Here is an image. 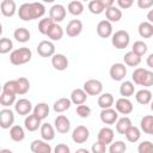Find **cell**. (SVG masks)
Segmentation results:
<instances>
[{"mask_svg":"<svg viewBox=\"0 0 153 153\" xmlns=\"http://www.w3.org/2000/svg\"><path fill=\"white\" fill-rule=\"evenodd\" d=\"M45 13V7L42 2H24L19 6L18 17L24 22L42 18Z\"/></svg>","mask_w":153,"mask_h":153,"instance_id":"cell-1","label":"cell"},{"mask_svg":"<svg viewBox=\"0 0 153 153\" xmlns=\"http://www.w3.org/2000/svg\"><path fill=\"white\" fill-rule=\"evenodd\" d=\"M32 57V51L27 47H22L12 50L10 54V62L14 66H20L27 63Z\"/></svg>","mask_w":153,"mask_h":153,"instance_id":"cell-2","label":"cell"},{"mask_svg":"<svg viewBox=\"0 0 153 153\" xmlns=\"http://www.w3.org/2000/svg\"><path fill=\"white\" fill-rule=\"evenodd\" d=\"M130 36L126 30H117L111 36V43L116 49H124L129 45Z\"/></svg>","mask_w":153,"mask_h":153,"instance_id":"cell-3","label":"cell"},{"mask_svg":"<svg viewBox=\"0 0 153 153\" xmlns=\"http://www.w3.org/2000/svg\"><path fill=\"white\" fill-rule=\"evenodd\" d=\"M82 88L88 96H99L103 91V84L98 79H88L84 82Z\"/></svg>","mask_w":153,"mask_h":153,"instance_id":"cell-4","label":"cell"},{"mask_svg":"<svg viewBox=\"0 0 153 153\" xmlns=\"http://www.w3.org/2000/svg\"><path fill=\"white\" fill-rule=\"evenodd\" d=\"M14 114L11 109L4 108L0 111V127L2 129H11L14 124Z\"/></svg>","mask_w":153,"mask_h":153,"instance_id":"cell-5","label":"cell"},{"mask_svg":"<svg viewBox=\"0 0 153 153\" xmlns=\"http://www.w3.org/2000/svg\"><path fill=\"white\" fill-rule=\"evenodd\" d=\"M90 137V130L85 126H78L72 131V140L75 143H84Z\"/></svg>","mask_w":153,"mask_h":153,"instance_id":"cell-6","label":"cell"},{"mask_svg":"<svg viewBox=\"0 0 153 153\" xmlns=\"http://www.w3.org/2000/svg\"><path fill=\"white\" fill-rule=\"evenodd\" d=\"M37 53L42 57H53L55 55V45L51 41H41L37 44Z\"/></svg>","mask_w":153,"mask_h":153,"instance_id":"cell-7","label":"cell"},{"mask_svg":"<svg viewBox=\"0 0 153 153\" xmlns=\"http://www.w3.org/2000/svg\"><path fill=\"white\" fill-rule=\"evenodd\" d=\"M110 76L112 80L115 81H122L124 79V76L127 75V67L124 63L121 62H116L110 67Z\"/></svg>","mask_w":153,"mask_h":153,"instance_id":"cell-8","label":"cell"},{"mask_svg":"<svg viewBox=\"0 0 153 153\" xmlns=\"http://www.w3.org/2000/svg\"><path fill=\"white\" fill-rule=\"evenodd\" d=\"M66 8H65V6L63 5H61V4H55V5H53L51 7H50V10H49V17L53 19V22L54 23H56V24H59V23H61L65 18H66Z\"/></svg>","mask_w":153,"mask_h":153,"instance_id":"cell-9","label":"cell"},{"mask_svg":"<svg viewBox=\"0 0 153 153\" xmlns=\"http://www.w3.org/2000/svg\"><path fill=\"white\" fill-rule=\"evenodd\" d=\"M115 109L118 114L121 115H129L130 112H133L134 110V106H133V103L129 100V98H118L115 103Z\"/></svg>","mask_w":153,"mask_h":153,"instance_id":"cell-10","label":"cell"},{"mask_svg":"<svg viewBox=\"0 0 153 153\" xmlns=\"http://www.w3.org/2000/svg\"><path fill=\"white\" fill-rule=\"evenodd\" d=\"M54 127L57 133L60 134H67L71 129V121L65 115H59L54 120Z\"/></svg>","mask_w":153,"mask_h":153,"instance_id":"cell-11","label":"cell"},{"mask_svg":"<svg viewBox=\"0 0 153 153\" xmlns=\"http://www.w3.org/2000/svg\"><path fill=\"white\" fill-rule=\"evenodd\" d=\"M14 110H16V112H17L18 115H20V116H27V115H30V112L33 110V108H32V104H31V102H30L29 99H26V98H20V99H18V100L16 102V104H14Z\"/></svg>","mask_w":153,"mask_h":153,"instance_id":"cell-12","label":"cell"},{"mask_svg":"<svg viewBox=\"0 0 153 153\" xmlns=\"http://www.w3.org/2000/svg\"><path fill=\"white\" fill-rule=\"evenodd\" d=\"M99 117H100V121L104 123V124H116L117 120H118V112L112 109V108H109V109H103L99 114Z\"/></svg>","mask_w":153,"mask_h":153,"instance_id":"cell-13","label":"cell"},{"mask_svg":"<svg viewBox=\"0 0 153 153\" xmlns=\"http://www.w3.org/2000/svg\"><path fill=\"white\" fill-rule=\"evenodd\" d=\"M97 35L102 38H108L110 36H112L114 33V27H112V23H110L109 20L104 19V20H100L98 24H97Z\"/></svg>","mask_w":153,"mask_h":153,"instance_id":"cell-14","label":"cell"},{"mask_svg":"<svg viewBox=\"0 0 153 153\" xmlns=\"http://www.w3.org/2000/svg\"><path fill=\"white\" fill-rule=\"evenodd\" d=\"M114 136H115L114 129H111L110 127H103L98 131L97 141H99L104 145H110L114 142Z\"/></svg>","mask_w":153,"mask_h":153,"instance_id":"cell-15","label":"cell"},{"mask_svg":"<svg viewBox=\"0 0 153 153\" xmlns=\"http://www.w3.org/2000/svg\"><path fill=\"white\" fill-rule=\"evenodd\" d=\"M81 31H82V23L79 19H72L71 22H68L65 30L68 37H76L81 33Z\"/></svg>","mask_w":153,"mask_h":153,"instance_id":"cell-16","label":"cell"},{"mask_svg":"<svg viewBox=\"0 0 153 153\" xmlns=\"http://www.w3.org/2000/svg\"><path fill=\"white\" fill-rule=\"evenodd\" d=\"M0 11H1L2 16H5V17H13L18 12L16 1H13V0H2L1 4H0Z\"/></svg>","mask_w":153,"mask_h":153,"instance_id":"cell-17","label":"cell"},{"mask_svg":"<svg viewBox=\"0 0 153 153\" xmlns=\"http://www.w3.org/2000/svg\"><path fill=\"white\" fill-rule=\"evenodd\" d=\"M30 149L32 153H51V146L44 140H33Z\"/></svg>","mask_w":153,"mask_h":153,"instance_id":"cell-18","label":"cell"},{"mask_svg":"<svg viewBox=\"0 0 153 153\" xmlns=\"http://www.w3.org/2000/svg\"><path fill=\"white\" fill-rule=\"evenodd\" d=\"M51 65L56 71H65L68 67V59L63 54H55L51 57Z\"/></svg>","mask_w":153,"mask_h":153,"instance_id":"cell-19","label":"cell"},{"mask_svg":"<svg viewBox=\"0 0 153 153\" xmlns=\"http://www.w3.org/2000/svg\"><path fill=\"white\" fill-rule=\"evenodd\" d=\"M88 94L84 91V88H74L71 92V100L75 105H81L87 100Z\"/></svg>","mask_w":153,"mask_h":153,"instance_id":"cell-20","label":"cell"},{"mask_svg":"<svg viewBox=\"0 0 153 153\" xmlns=\"http://www.w3.org/2000/svg\"><path fill=\"white\" fill-rule=\"evenodd\" d=\"M135 99L141 105L151 104V102L153 99V94L148 88H141L135 93Z\"/></svg>","mask_w":153,"mask_h":153,"instance_id":"cell-21","label":"cell"},{"mask_svg":"<svg viewBox=\"0 0 153 153\" xmlns=\"http://www.w3.org/2000/svg\"><path fill=\"white\" fill-rule=\"evenodd\" d=\"M41 122L42 121L39 118H37L33 114L32 115H27L25 117V120H24V127L29 131H36L38 128H41V126H42Z\"/></svg>","mask_w":153,"mask_h":153,"instance_id":"cell-22","label":"cell"},{"mask_svg":"<svg viewBox=\"0 0 153 153\" xmlns=\"http://www.w3.org/2000/svg\"><path fill=\"white\" fill-rule=\"evenodd\" d=\"M55 127H53L50 123H42L39 131H41V136L44 141H51L55 139Z\"/></svg>","mask_w":153,"mask_h":153,"instance_id":"cell-23","label":"cell"},{"mask_svg":"<svg viewBox=\"0 0 153 153\" xmlns=\"http://www.w3.org/2000/svg\"><path fill=\"white\" fill-rule=\"evenodd\" d=\"M105 17H106V20H109L110 23H117L122 18V11L114 5L105 10Z\"/></svg>","mask_w":153,"mask_h":153,"instance_id":"cell-24","label":"cell"},{"mask_svg":"<svg viewBox=\"0 0 153 153\" xmlns=\"http://www.w3.org/2000/svg\"><path fill=\"white\" fill-rule=\"evenodd\" d=\"M72 105V100L71 98H66V97H62V98H59L54 104H53V109L55 112H65L66 110H68Z\"/></svg>","mask_w":153,"mask_h":153,"instance_id":"cell-25","label":"cell"},{"mask_svg":"<svg viewBox=\"0 0 153 153\" xmlns=\"http://www.w3.org/2000/svg\"><path fill=\"white\" fill-rule=\"evenodd\" d=\"M32 114L37 117V118H39L41 121H43V120H45L47 117H48V115H49V105L47 104V103H38V104H36V106L33 108V110H32Z\"/></svg>","mask_w":153,"mask_h":153,"instance_id":"cell-26","label":"cell"},{"mask_svg":"<svg viewBox=\"0 0 153 153\" xmlns=\"http://www.w3.org/2000/svg\"><path fill=\"white\" fill-rule=\"evenodd\" d=\"M13 37L19 43H26L30 41L31 33L26 27H17L13 32Z\"/></svg>","mask_w":153,"mask_h":153,"instance_id":"cell-27","label":"cell"},{"mask_svg":"<svg viewBox=\"0 0 153 153\" xmlns=\"http://www.w3.org/2000/svg\"><path fill=\"white\" fill-rule=\"evenodd\" d=\"M131 126H133L131 120H130L128 116H123V117L118 118L117 122H116V131H117L118 134L124 135L126 131H127Z\"/></svg>","mask_w":153,"mask_h":153,"instance_id":"cell-28","label":"cell"},{"mask_svg":"<svg viewBox=\"0 0 153 153\" xmlns=\"http://www.w3.org/2000/svg\"><path fill=\"white\" fill-rule=\"evenodd\" d=\"M140 129L149 135H153V115H146L140 121Z\"/></svg>","mask_w":153,"mask_h":153,"instance_id":"cell-29","label":"cell"},{"mask_svg":"<svg viewBox=\"0 0 153 153\" xmlns=\"http://www.w3.org/2000/svg\"><path fill=\"white\" fill-rule=\"evenodd\" d=\"M135 92V86H134V82L130 81V80H126L121 84L120 86V94L123 97V98H129L130 96H133Z\"/></svg>","mask_w":153,"mask_h":153,"instance_id":"cell-30","label":"cell"},{"mask_svg":"<svg viewBox=\"0 0 153 153\" xmlns=\"http://www.w3.org/2000/svg\"><path fill=\"white\" fill-rule=\"evenodd\" d=\"M139 35L142 38H151L153 36V24L149 22H141L137 27Z\"/></svg>","mask_w":153,"mask_h":153,"instance_id":"cell-31","label":"cell"},{"mask_svg":"<svg viewBox=\"0 0 153 153\" xmlns=\"http://www.w3.org/2000/svg\"><path fill=\"white\" fill-rule=\"evenodd\" d=\"M10 137L11 140L16 141V142H20L25 139V131H24V128L22 126H18V124H14L11 129H10Z\"/></svg>","mask_w":153,"mask_h":153,"instance_id":"cell-32","label":"cell"},{"mask_svg":"<svg viewBox=\"0 0 153 153\" xmlns=\"http://www.w3.org/2000/svg\"><path fill=\"white\" fill-rule=\"evenodd\" d=\"M114 102H115L114 96H112L111 93H109V92L102 93V94L98 97V105L102 108V110H103V109H109V108H111V106L114 105Z\"/></svg>","mask_w":153,"mask_h":153,"instance_id":"cell-33","label":"cell"},{"mask_svg":"<svg viewBox=\"0 0 153 153\" xmlns=\"http://www.w3.org/2000/svg\"><path fill=\"white\" fill-rule=\"evenodd\" d=\"M123 61H124V65L129 66V67H136L140 65L141 62V56L136 55L135 53H133L131 50L126 53L124 56H123Z\"/></svg>","mask_w":153,"mask_h":153,"instance_id":"cell-34","label":"cell"},{"mask_svg":"<svg viewBox=\"0 0 153 153\" xmlns=\"http://www.w3.org/2000/svg\"><path fill=\"white\" fill-rule=\"evenodd\" d=\"M63 33H65V31H63V29H62V26L60 25V24H54L53 26H51V29L49 30V32L47 33V36L51 39V41H60L62 37H63Z\"/></svg>","mask_w":153,"mask_h":153,"instance_id":"cell-35","label":"cell"},{"mask_svg":"<svg viewBox=\"0 0 153 153\" xmlns=\"http://www.w3.org/2000/svg\"><path fill=\"white\" fill-rule=\"evenodd\" d=\"M124 136H126V139H127L129 142L135 143V142H137V141L140 140V137H141V129L137 128V127H135V126H131V127L126 131Z\"/></svg>","mask_w":153,"mask_h":153,"instance_id":"cell-36","label":"cell"},{"mask_svg":"<svg viewBox=\"0 0 153 153\" xmlns=\"http://www.w3.org/2000/svg\"><path fill=\"white\" fill-rule=\"evenodd\" d=\"M67 8L72 16H80L84 12V4L79 0H74V1H71L68 4Z\"/></svg>","mask_w":153,"mask_h":153,"instance_id":"cell-37","label":"cell"},{"mask_svg":"<svg viewBox=\"0 0 153 153\" xmlns=\"http://www.w3.org/2000/svg\"><path fill=\"white\" fill-rule=\"evenodd\" d=\"M87 7H88L90 12L93 14H100L105 11V6L103 4V0H92L88 2Z\"/></svg>","mask_w":153,"mask_h":153,"instance_id":"cell-38","label":"cell"},{"mask_svg":"<svg viewBox=\"0 0 153 153\" xmlns=\"http://www.w3.org/2000/svg\"><path fill=\"white\" fill-rule=\"evenodd\" d=\"M54 24H55V23L53 22V19H51L50 17L43 18V19H41L39 23H38V31H39L42 35H45V36H47V33L49 32V30L51 29V26H53Z\"/></svg>","mask_w":153,"mask_h":153,"instance_id":"cell-39","label":"cell"},{"mask_svg":"<svg viewBox=\"0 0 153 153\" xmlns=\"http://www.w3.org/2000/svg\"><path fill=\"white\" fill-rule=\"evenodd\" d=\"M147 71H148V69L141 68V67L134 69V72H133V74H131V80H133V82L136 84V85H142V81H143V79H145V76H146V74H147Z\"/></svg>","mask_w":153,"mask_h":153,"instance_id":"cell-40","label":"cell"},{"mask_svg":"<svg viewBox=\"0 0 153 153\" xmlns=\"http://www.w3.org/2000/svg\"><path fill=\"white\" fill-rule=\"evenodd\" d=\"M17 81V93L18 94H25L29 90H30V81L24 78V76H20L18 79H16Z\"/></svg>","mask_w":153,"mask_h":153,"instance_id":"cell-41","label":"cell"},{"mask_svg":"<svg viewBox=\"0 0 153 153\" xmlns=\"http://www.w3.org/2000/svg\"><path fill=\"white\" fill-rule=\"evenodd\" d=\"M16 96L17 94H12V93H7V92H1L0 96V104L4 108H8L13 104H16Z\"/></svg>","mask_w":153,"mask_h":153,"instance_id":"cell-42","label":"cell"},{"mask_svg":"<svg viewBox=\"0 0 153 153\" xmlns=\"http://www.w3.org/2000/svg\"><path fill=\"white\" fill-rule=\"evenodd\" d=\"M108 151H109V153H126L127 145L124 143V141L117 140V141H114L112 143H110Z\"/></svg>","mask_w":153,"mask_h":153,"instance_id":"cell-43","label":"cell"},{"mask_svg":"<svg viewBox=\"0 0 153 153\" xmlns=\"http://www.w3.org/2000/svg\"><path fill=\"white\" fill-rule=\"evenodd\" d=\"M147 50H148V47L143 41H135L133 44V48H131V51L139 56L145 55L147 53Z\"/></svg>","mask_w":153,"mask_h":153,"instance_id":"cell-44","label":"cell"},{"mask_svg":"<svg viewBox=\"0 0 153 153\" xmlns=\"http://www.w3.org/2000/svg\"><path fill=\"white\" fill-rule=\"evenodd\" d=\"M12 49H13V42L7 37H2L0 39V54H7Z\"/></svg>","mask_w":153,"mask_h":153,"instance_id":"cell-45","label":"cell"},{"mask_svg":"<svg viewBox=\"0 0 153 153\" xmlns=\"http://www.w3.org/2000/svg\"><path fill=\"white\" fill-rule=\"evenodd\" d=\"M17 91L18 90H17V81L16 80H8L2 86V92H7V93H12V94H18Z\"/></svg>","mask_w":153,"mask_h":153,"instance_id":"cell-46","label":"cell"},{"mask_svg":"<svg viewBox=\"0 0 153 153\" xmlns=\"http://www.w3.org/2000/svg\"><path fill=\"white\" fill-rule=\"evenodd\" d=\"M137 153H153V142L142 141L137 146Z\"/></svg>","mask_w":153,"mask_h":153,"instance_id":"cell-47","label":"cell"},{"mask_svg":"<svg viewBox=\"0 0 153 153\" xmlns=\"http://www.w3.org/2000/svg\"><path fill=\"white\" fill-rule=\"evenodd\" d=\"M76 115L81 118H87L91 115V108L88 105H85V104L78 105L76 106Z\"/></svg>","mask_w":153,"mask_h":153,"instance_id":"cell-48","label":"cell"},{"mask_svg":"<svg viewBox=\"0 0 153 153\" xmlns=\"http://www.w3.org/2000/svg\"><path fill=\"white\" fill-rule=\"evenodd\" d=\"M106 152V145L97 141L91 147V153H105Z\"/></svg>","mask_w":153,"mask_h":153,"instance_id":"cell-49","label":"cell"},{"mask_svg":"<svg viewBox=\"0 0 153 153\" xmlns=\"http://www.w3.org/2000/svg\"><path fill=\"white\" fill-rule=\"evenodd\" d=\"M141 86H143V87H151V86H153V72L147 71V74L145 76Z\"/></svg>","mask_w":153,"mask_h":153,"instance_id":"cell-50","label":"cell"},{"mask_svg":"<svg viewBox=\"0 0 153 153\" xmlns=\"http://www.w3.org/2000/svg\"><path fill=\"white\" fill-rule=\"evenodd\" d=\"M54 153H71V148L66 143H57L54 148Z\"/></svg>","mask_w":153,"mask_h":153,"instance_id":"cell-51","label":"cell"},{"mask_svg":"<svg viewBox=\"0 0 153 153\" xmlns=\"http://www.w3.org/2000/svg\"><path fill=\"white\" fill-rule=\"evenodd\" d=\"M133 0H117V7L120 10H127L133 6Z\"/></svg>","mask_w":153,"mask_h":153,"instance_id":"cell-52","label":"cell"},{"mask_svg":"<svg viewBox=\"0 0 153 153\" xmlns=\"http://www.w3.org/2000/svg\"><path fill=\"white\" fill-rule=\"evenodd\" d=\"M137 7L141 10H147L153 6V0H137Z\"/></svg>","mask_w":153,"mask_h":153,"instance_id":"cell-53","label":"cell"},{"mask_svg":"<svg viewBox=\"0 0 153 153\" xmlns=\"http://www.w3.org/2000/svg\"><path fill=\"white\" fill-rule=\"evenodd\" d=\"M146 63H147V66H148V67L153 68V53H152V54H149V55L147 56V59H146Z\"/></svg>","mask_w":153,"mask_h":153,"instance_id":"cell-54","label":"cell"},{"mask_svg":"<svg viewBox=\"0 0 153 153\" xmlns=\"http://www.w3.org/2000/svg\"><path fill=\"white\" fill-rule=\"evenodd\" d=\"M147 22H149L151 24H153V10H149L147 13Z\"/></svg>","mask_w":153,"mask_h":153,"instance_id":"cell-55","label":"cell"},{"mask_svg":"<svg viewBox=\"0 0 153 153\" xmlns=\"http://www.w3.org/2000/svg\"><path fill=\"white\" fill-rule=\"evenodd\" d=\"M74 153H91L88 149H86V148H78Z\"/></svg>","mask_w":153,"mask_h":153,"instance_id":"cell-56","label":"cell"},{"mask_svg":"<svg viewBox=\"0 0 153 153\" xmlns=\"http://www.w3.org/2000/svg\"><path fill=\"white\" fill-rule=\"evenodd\" d=\"M0 153H13L11 149H7V148H2L0 149Z\"/></svg>","mask_w":153,"mask_h":153,"instance_id":"cell-57","label":"cell"},{"mask_svg":"<svg viewBox=\"0 0 153 153\" xmlns=\"http://www.w3.org/2000/svg\"><path fill=\"white\" fill-rule=\"evenodd\" d=\"M151 110L153 111V99H152V102H151Z\"/></svg>","mask_w":153,"mask_h":153,"instance_id":"cell-58","label":"cell"}]
</instances>
